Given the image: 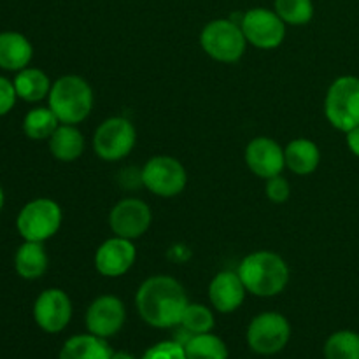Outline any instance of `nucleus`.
<instances>
[{
    "label": "nucleus",
    "instance_id": "1",
    "mask_svg": "<svg viewBox=\"0 0 359 359\" xmlns=\"http://www.w3.org/2000/svg\"><path fill=\"white\" fill-rule=\"evenodd\" d=\"M135 304L140 318L147 325L154 328H172L181 325L189 302L179 280L168 276H154L140 284Z\"/></svg>",
    "mask_w": 359,
    "mask_h": 359
},
{
    "label": "nucleus",
    "instance_id": "2",
    "mask_svg": "<svg viewBox=\"0 0 359 359\" xmlns=\"http://www.w3.org/2000/svg\"><path fill=\"white\" fill-rule=\"evenodd\" d=\"M237 273L249 293L263 298L283 293L290 283L286 262L270 251H256L245 256L238 265Z\"/></svg>",
    "mask_w": 359,
    "mask_h": 359
},
{
    "label": "nucleus",
    "instance_id": "3",
    "mask_svg": "<svg viewBox=\"0 0 359 359\" xmlns=\"http://www.w3.org/2000/svg\"><path fill=\"white\" fill-rule=\"evenodd\" d=\"M49 109L62 125H77L93 109V90L79 76H63L55 81L48 95Z\"/></svg>",
    "mask_w": 359,
    "mask_h": 359
},
{
    "label": "nucleus",
    "instance_id": "4",
    "mask_svg": "<svg viewBox=\"0 0 359 359\" xmlns=\"http://www.w3.org/2000/svg\"><path fill=\"white\" fill-rule=\"evenodd\" d=\"M202 49L216 62L233 63L244 56L248 39L241 23L233 20H214L200 34Z\"/></svg>",
    "mask_w": 359,
    "mask_h": 359
},
{
    "label": "nucleus",
    "instance_id": "5",
    "mask_svg": "<svg viewBox=\"0 0 359 359\" xmlns=\"http://www.w3.org/2000/svg\"><path fill=\"white\" fill-rule=\"evenodd\" d=\"M325 114L340 132L359 126V77L342 76L333 81L325 98Z\"/></svg>",
    "mask_w": 359,
    "mask_h": 359
},
{
    "label": "nucleus",
    "instance_id": "6",
    "mask_svg": "<svg viewBox=\"0 0 359 359\" xmlns=\"http://www.w3.org/2000/svg\"><path fill=\"white\" fill-rule=\"evenodd\" d=\"M62 217V209L55 200L37 198L20 210L16 226L25 241L44 242L60 230Z\"/></svg>",
    "mask_w": 359,
    "mask_h": 359
},
{
    "label": "nucleus",
    "instance_id": "7",
    "mask_svg": "<svg viewBox=\"0 0 359 359\" xmlns=\"http://www.w3.org/2000/svg\"><path fill=\"white\" fill-rule=\"evenodd\" d=\"M137 142V132L126 118H109L93 135V149L102 160L119 161L128 156Z\"/></svg>",
    "mask_w": 359,
    "mask_h": 359
},
{
    "label": "nucleus",
    "instance_id": "8",
    "mask_svg": "<svg viewBox=\"0 0 359 359\" xmlns=\"http://www.w3.org/2000/svg\"><path fill=\"white\" fill-rule=\"evenodd\" d=\"M142 184L156 196L172 198L182 193L188 182V174L179 160L172 156H154L140 172Z\"/></svg>",
    "mask_w": 359,
    "mask_h": 359
},
{
    "label": "nucleus",
    "instance_id": "9",
    "mask_svg": "<svg viewBox=\"0 0 359 359\" xmlns=\"http://www.w3.org/2000/svg\"><path fill=\"white\" fill-rule=\"evenodd\" d=\"M291 337V326L279 312H263L256 316L248 330V344L255 353L276 354L286 347Z\"/></svg>",
    "mask_w": 359,
    "mask_h": 359
},
{
    "label": "nucleus",
    "instance_id": "10",
    "mask_svg": "<svg viewBox=\"0 0 359 359\" xmlns=\"http://www.w3.org/2000/svg\"><path fill=\"white\" fill-rule=\"evenodd\" d=\"M241 27L248 42L259 49H273L283 44L286 37V23L276 11L255 7L242 14Z\"/></svg>",
    "mask_w": 359,
    "mask_h": 359
},
{
    "label": "nucleus",
    "instance_id": "11",
    "mask_svg": "<svg viewBox=\"0 0 359 359\" xmlns=\"http://www.w3.org/2000/svg\"><path fill=\"white\" fill-rule=\"evenodd\" d=\"M151 219L153 214L144 200L123 198L112 207L109 214V226L116 237L135 241L149 230Z\"/></svg>",
    "mask_w": 359,
    "mask_h": 359
},
{
    "label": "nucleus",
    "instance_id": "12",
    "mask_svg": "<svg viewBox=\"0 0 359 359\" xmlns=\"http://www.w3.org/2000/svg\"><path fill=\"white\" fill-rule=\"evenodd\" d=\"M72 318V302L58 287L42 291L34 305V319L39 328L48 333H58L67 328Z\"/></svg>",
    "mask_w": 359,
    "mask_h": 359
},
{
    "label": "nucleus",
    "instance_id": "13",
    "mask_svg": "<svg viewBox=\"0 0 359 359\" xmlns=\"http://www.w3.org/2000/svg\"><path fill=\"white\" fill-rule=\"evenodd\" d=\"M126 319V311L123 302L112 294H104L91 302L86 312V326L91 335L100 339L114 337L123 328Z\"/></svg>",
    "mask_w": 359,
    "mask_h": 359
},
{
    "label": "nucleus",
    "instance_id": "14",
    "mask_svg": "<svg viewBox=\"0 0 359 359\" xmlns=\"http://www.w3.org/2000/svg\"><path fill=\"white\" fill-rule=\"evenodd\" d=\"M245 163L249 170L262 179L279 175L286 167L284 149L270 137H256L245 147Z\"/></svg>",
    "mask_w": 359,
    "mask_h": 359
},
{
    "label": "nucleus",
    "instance_id": "15",
    "mask_svg": "<svg viewBox=\"0 0 359 359\" xmlns=\"http://www.w3.org/2000/svg\"><path fill=\"white\" fill-rule=\"evenodd\" d=\"M137 258L132 241L123 237L107 238L95 252V269L104 277H119L128 272Z\"/></svg>",
    "mask_w": 359,
    "mask_h": 359
},
{
    "label": "nucleus",
    "instance_id": "16",
    "mask_svg": "<svg viewBox=\"0 0 359 359\" xmlns=\"http://www.w3.org/2000/svg\"><path fill=\"white\" fill-rule=\"evenodd\" d=\"M245 290L241 276L237 272L224 270L219 272L209 284V300L214 305V309L223 314L237 311L244 302Z\"/></svg>",
    "mask_w": 359,
    "mask_h": 359
},
{
    "label": "nucleus",
    "instance_id": "17",
    "mask_svg": "<svg viewBox=\"0 0 359 359\" xmlns=\"http://www.w3.org/2000/svg\"><path fill=\"white\" fill-rule=\"evenodd\" d=\"M32 55H34V49L23 34H18V32L0 34V69L20 72L27 69Z\"/></svg>",
    "mask_w": 359,
    "mask_h": 359
},
{
    "label": "nucleus",
    "instance_id": "18",
    "mask_svg": "<svg viewBox=\"0 0 359 359\" xmlns=\"http://www.w3.org/2000/svg\"><path fill=\"white\" fill-rule=\"evenodd\" d=\"M286 167L297 175H309L319 167L321 151L318 144L309 139H294L284 149Z\"/></svg>",
    "mask_w": 359,
    "mask_h": 359
},
{
    "label": "nucleus",
    "instance_id": "19",
    "mask_svg": "<svg viewBox=\"0 0 359 359\" xmlns=\"http://www.w3.org/2000/svg\"><path fill=\"white\" fill-rule=\"evenodd\" d=\"M48 263L49 259L42 242L25 241V244L20 245L14 256V269L18 276L27 280H35L44 276Z\"/></svg>",
    "mask_w": 359,
    "mask_h": 359
},
{
    "label": "nucleus",
    "instance_id": "20",
    "mask_svg": "<svg viewBox=\"0 0 359 359\" xmlns=\"http://www.w3.org/2000/svg\"><path fill=\"white\" fill-rule=\"evenodd\" d=\"M112 351L105 339L97 335H76L65 342L58 359H111Z\"/></svg>",
    "mask_w": 359,
    "mask_h": 359
},
{
    "label": "nucleus",
    "instance_id": "21",
    "mask_svg": "<svg viewBox=\"0 0 359 359\" xmlns=\"http://www.w3.org/2000/svg\"><path fill=\"white\" fill-rule=\"evenodd\" d=\"M48 140L49 151L60 161L77 160L84 151V137L76 125H60Z\"/></svg>",
    "mask_w": 359,
    "mask_h": 359
},
{
    "label": "nucleus",
    "instance_id": "22",
    "mask_svg": "<svg viewBox=\"0 0 359 359\" xmlns=\"http://www.w3.org/2000/svg\"><path fill=\"white\" fill-rule=\"evenodd\" d=\"M14 88L21 100L25 102H41L51 91V81L42 70L39 69H27L20 70L18 76L14 77Z\"/></svg>",
    "mask_w": 359,
    "mask_h": 359
},
{
    "label": "nucleus",
    "instance_id": "23",
    "mask_svg": "<svg viewBox=\"0 0 359 359\" xmlns=\"http://www.w3.org/2000/svg\"><path fill=\"white\" fill-rule=\"evenodd\" d=\"M184 351L188 359H228V349L224 342L210 332L193 335L184 344Z\"/></svg>",
    "mask_w": 359,
    "mask_h": 359
},
{
    "label": "nucleus",
    "instance_id": "24",
    "mask_svg": "<svg viewBox=\"0 0 359 359\" xmlns=\"http://www.w3.org/2000/svg\"><path fill=\"white\" fill-rule=\"evenodd\" d=\"M60 126L58 118L49 107H37L32 109L23 121V130L27 137L32 140H44L55 133V130Z\"/></svg>",
    "mask_w": 359,
    "mask_h": 359
},
{
    "label": "nucleus",
    "instance_id": "25",
    "mask_svg": "<svg viewBox=\"0 0 359 359\" xmlns=\"http://www.w3.org/2000/svg\"><path fill=\"white\" fill-rule=\"evenodd\" d=\"M326 359H359V333L337 332L326 340L325 346Z\"/></svg>",
    "mask_w": 359,
    "mask_h": 359
},
{
    "label": "nucleus",
    "instance_id": "26",
    "mask_svg": "<svg viewBox=\"0 0 359 359\" xmlns=\"http://www.w3.org/2000/svg\"><path fill=\"white\" fill-rule=\"evenodd\" d=\"M273 11L279 14L286 25L302 27L314 18V4L312 0H276Z\"/></svg>",
    "mask_w": 359,
    "mask_h": 359
},
{
    "label": "nucleus",
    "instance_id": "27",
    "mask_svg": "<svg viewBox=\"0 0 359 359\" xmlns=\"http://www.w3.org/2000/svg\"><path fill=\"white\" fill-rule=\"evenodd\" d=\"M181 326L193 335L209 333L214 328V316L205 305L189 304L182 314Z\"/></svg>",
    "mask_w": 359,
    "mask_h": 359
},
{
    "label": "nucleus",
    "instance_id": "28",
    "mask_svg": "<svg viewBox=\"0 0 359 359\" xmlns=\"http://www.w3.org/2000/svg\"><path fill=\"white\" fill-rule=\"evenodd\" d=\"M142 359H188L184 346L179 342H160L146 351Z\"/></svg>",
    "mask_w": 359,
    "mask_h": 359
},
{
    "label": "nucleus",
    "instance_id": "29",
    "mask_svg": "<svg viewBox=\"0 0 359 359\" xmlns=\"http://www.w3.org/2000/svg\"><path fill=\"white\" fill-rule=\"evenodd\" d=\"M291 195L290 182L283 177V175H276V177L266 179V196L272 200L273 203H284Z\"/></svg>",
    "mask_w": 359,
    "mask_h": 359
},
{
    "label": "nucleus",
    "instance_id": "30",
    "mask_svg": "<svg viewBox=\"0 0 359 359\" xmlns=\"http://www.w3.org/2000/svg\"><path fill=\"white\" fill-rule=\"evenodd\" d=\"M16 88H14V83H11L9 79L0 76V116L7 114L11 109L16 104Z\"/></svg>",
    "mask_w": 359,
    "mask_h": 359
},
{
    "label": "nucleus",
    "instance_id": "31",
    "mask_svg": "<svg viewBox=\"0 0 359 359\" xmlns=\"http://www.w3.org/2000/svg\"><path fill=\"white\" fill-rule=\"evenodd\" d=\"M347 146H349L351 153L359 158V126L347 132Z\"/></svg>",
    "mask_w": 359,
    "mask_h": 359
},
{
    "label": "nucleus",
    "instance_id": "32",
    "mask_svg": "<svg viewBox=\"0 0 359 359\" xmlns=\"http://www.w3.org/2000/svg\"><path fill=\"white\" fill-rule=\"evenodd\" d=\"M111 359H135V358H133L132 354H128V353H114V354H112Z\"/></svg>",
    "mask_w": 359,
    "mask_h": 359
},
{
    "label": "nucleus",
    "instance_id": "33",
    "mask_svg": "<svg viewBox=\"0 0 359 359\" xmlns=\"http://www.w3.org/2000/svg\"><path fill=\"white\" fill-rule=\"evenodd\" d=\"M2 205H4V191L2 188H0V209H2Z\"/></svg>",
    "mask_w": 359,
    "mask_h": 359
}]
</instances>
